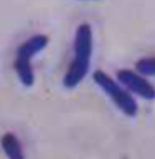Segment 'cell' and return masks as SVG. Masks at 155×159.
Masks as SVG:
<instances>
[{
	"label": "cell",
	"mask_w": 155,
	"mask_h": 159,
	"mask_svg": "<svg viewBox=\"0 0 155 159\" xmlns=\"http://www.w3.org/2000/svg\"><path fill=\"white\" fill-rule=\"evenodd\" d=\"M74 57L63 77V86L74 89L85 79L91 67L93 52V33L89 23L79 25L74 37Z\"/></svg>",
	"instance_id": "6da1fadb"
},
{
	"label": "cell",
	"mask_w": 155,
	"mask_h": 159,
	"mask_svg": "<svg viewBox=\"0 0 155 159\" xmlns=\"http://www.w3.org/2000/svg\"><path fill=\"white\" fill-rule=\"evenodd\" d=\"M49 44V37L45 34H34L26 41H23L13 60V69L23 86L30 88L34 85L35 75L32 66V58L41 52Z\"/></svg>",
	"instance_id": "7a4b0ae2"
},
{
	"label": "cell",
	"mask_w": 155,
	"mask_h": 159,
	"mask_svg": "<svg viewBox=\"0 0 155 159\" xmlns=\"http://www.w3.org/2000/svg\"><path fill=\"white\" fill-rule=\"evenodd\" d=\"M93 80L100 86L110 101L115 105L125 116L133 118L138 113V103L129 90H126L119 81L114 80L103 70H96L93 73Z\"/></svg>",
	"instance_id": "3957f363"
},
{
	"label": "cell",
	"mask_w": 155,
	"mask_h": 159,
	"mask_svg": "<svg viewBox=\"0 0 155 159\" xmlns=\"http://www.w3.org/2000/svg\"><path fill=\"white\" fill-rule=\"evenodd\" d=\"M117 81L131 93L147 101L155 100V86L144 75L132 69H120L116 73Z\"/></svg>",
	"instance_id": "277c9868"
},
{
	"label": "cell",
	"mask_w": 155,
	"mask_h": 159,
	"mask_svg": "<svg viewBox=\"0 0 155 159\" xmlns=\"http://www.w3.org/2000/svg\"><path fill=\"white\" fill-rule=\"evenodd\" d=\"M0 145L9 159H26L20 139L13 133H5L0 139Z\"/></svg>",
	"instance_id": "5b68a950"
},
{
	"label": "cell",
	"mask_w": 155,
	"mask_h": 159,
	"mask_svg": "<svg viewBox=\"0 0 155 159\" xmlns=\"http://www.w3.org/2000/svg\"><path fill=\"white\" fill-rule=\"evenodd\" d=\"M135 67L144 77H155V57H143L136 62Z\"/></svg>",
	"instance_id": "8992f818"
}]
</instances>
